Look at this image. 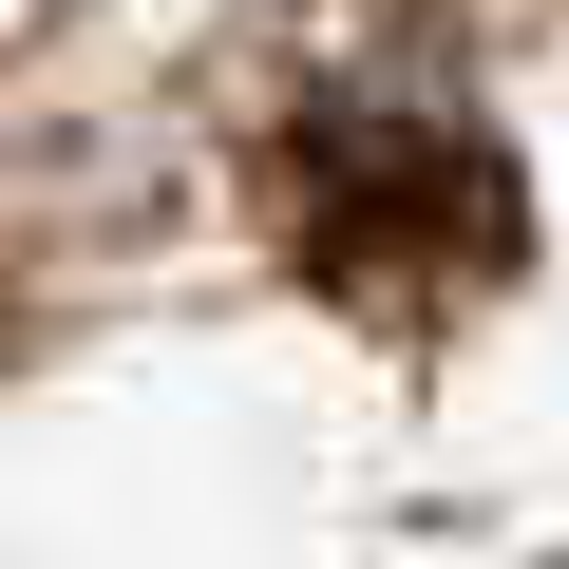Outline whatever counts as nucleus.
I'll return each instance as SVG.
<instances>
[{
	"instance_id": "obj_1",
	"label": "nucleus",
	"mask_w": 569,
	"mask_h": 569,
	"mask_svg": "<svg viewBox=\"0 0 569 569\" xmlns=\"http://www.w3.org/2000/svg\"><path fill=\"white\" fill-rule=\"evenodd\" d=\"M266 228L342 323H456L531 266V171L418 96H305L266 133Z\"/></svg>"
}]
</instances>
